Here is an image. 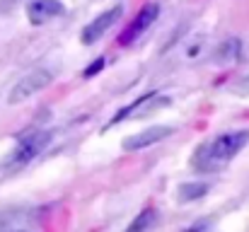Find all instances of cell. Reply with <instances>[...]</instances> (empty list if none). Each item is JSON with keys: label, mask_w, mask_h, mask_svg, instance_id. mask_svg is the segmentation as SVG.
I'll use <instances>...</instances> for the list:
<instances>
[{"label": "cell", "mask_w": 249, "mask_h": 232, "mask_svg": "<svg viewBox=\"0 0 249 232\" xmlns=\"http://www.w3.org/2000/svg\"><path fill=\"white\" fill-rule=\"evenodd\" d=\"M249 143V131H230V133H220L206 143H201L196 148V153L191 157L194 169L211 174L223 169L228 162L235 160V155L240 153L245 145Z\"/></svg>", "instance_id": "obj_1"}, {"label": "cell", "mask_w": 249, "mask_h": 232, "mask_svg": "<svg viewBox=\"0 0 249 232\" xmlns=\"http://www.w3.org/2000/svg\"><path fill=\"white\" fill-rule=\"evenodd\" d=\"M51 141V133L49 131H29V133H22L17 138V148L12 150L10 160H7V167H19V164H27L29 160H34L36 155L41 153Z\"/></svg>", "instance_id": "obj_2"}, {"label": "cell", "mask_w": 249, "mask_h": 232, "mask_svg": "<svg viewBox=\"0 0 249 232\" xmlns=\"http://www.w3.org/2000/svg\"><path fill=\"white\" fill-rule=\"evenodd\" d=\"M167 104H172V99L165 97V94H158V92H153V94H141L136 102H131L128 107L119 109L116 116L107 124V128H109V126H116V124H121V121H126V119H141V116H148L150 111L162 109V107H167Z\"/></svg>", "instance_id": "obj_3"}, {"label": "cell", "mask_w": 249, "mask_h": 232, "mask_svg": "<svg viewBox=\"0 0 249 232\" xmlns=\"http://www.w3.org/2000/svg\"><path fill=\"white\" fill-rule=\"evenodd\" d=\"M51 80H53V75H51V71H46V68H36V71L27 73L24 77H19V82L10 89V104H19V102L29 99L32 94H36V92H41L44 87H49Z\"/></svg>", "instance_id": "obj_4"}, {"label": "cell", "mask_w": 249, "mask_h": 232, "mask_svg": "<svg viewBox=\"0 0 249 232\" xmlns=\"http://www.w3.org/2000/svg\"><path fill=\"white\" fill-rule=\"evenodd\" d=\"M121 15H124V7L121 5H114L111 10H107V12H102V15H97L87 27L83 29V34H80V39H83L85 46H92V44H97L107 32H109V27L116 22V19H121Z\"/></svg>", "instance_id": "obj_5"}, {"label": "cell", "mask_w": 249, "mask_h": 232, "mask_svg": "<svg viewBox=\"0 0 249 232\" xmlns=\"http://www.w3.org/2000/svg\"><path fill=\"white\" fill-rule=\"evenodd\" d=\"M158 15H160V5L158 2H148V5H143L141 7V12L133 17V22L121 32V36H119V44L121 46H126V44H131L136 36H141L155 19H158Z\"/></svg>", "instance_id": "obj_6"}, {"label": "cell", "mask_w": 249, "mask_h": 232, "mask_svg": "<svg viewBox=\"0 0 249 232\" xmlns=\"http://www.w3.org/2000/svg\"><path fill=\"white\" fill-rule=\"evenodd\" d=\"M172 133H174L172 126H150V128H145V131H141V133L126 138L121 148L128 150V153H136V150H143V148H150V145L165 141V138H169Z\"/></svg>", "instance_id": "obj_7"}, {"label": "cell", "mask_w": 249, "mask_h": 232, "mask_svg": "<svg viewBox=\"0 0 249 232\" xmlns=\"http://www.w3.org/2000/svg\"><path fill=\"white\" fill-rule=\"evenodd\" d=\"M63 12L66 7L61 0H32L27 5V17L32 24H46L49 19H56Z\"/></svg>", "instance_id": "obj_8"}, {"label": "cell", "mask_w": 249, "mask_h": 232, "mask_svg": "<svg viewBox=\"0 0 249 232\" xmlns=\"http://www.w3.org/2000/svg\"><path fill=\"white\" fill-rule=\"evenodd\" d=\"M208 194V184L206 181H186L177 189V198L181 203H189V201H198Z\"/></svg>", "instance_id": "obj_9"}, {"label": "cell", "mask_w": 249, "mask_h": 232, "mask_svg": "<svg viewBox=\"0 0 249 232\" xmlns=\"http://www.w3.org/2000/svg\"><path fill=\"white\" fill-rule=\"evenodd\" d=\"M155 223H158V211L155 208H143L131 220V225L126 228V232H150L155 228Z\"/></svg>", "instance_id": "obj_10"}, {"label": "cell", "mask_w": 249, "mask_h": 232, "mask_svg": "<svg viewBox=\"0 0 249 232\" xmlns=\"http://www.w3.org/2000/svg\"><path fill=\"white\" fill-rule=\"evenodd\" d=\"M240 49H242V44H240L237 39H228V41L218 49V61H220V63H225V61H235V58L240 56Z\"/></svg>", "instance_id": "obj_11"}, {"label": "cell", "mask_w": 249, "mask_h": 232, "mask_svg": "<svg viewBox=\"0 0 249 232\" xmlns=\"http://www.w3.org/2000/svg\"><path fill=\"white\" fill-rule=\"evenodd\" d=\"M104 63H107V61H104V56H99V58H94V63H89V66L85 68L83 77H87V80H89V77H94V75H97V73H102V68H104Z\"/></svg>", "instance_id": "obj_12"}]
</instances>
